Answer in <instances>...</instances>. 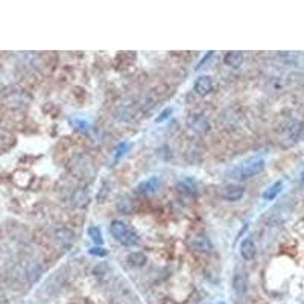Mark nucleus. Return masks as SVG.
<instances>
[{
  "label": "nucleus",
  "mask_w": 304,
  "mask_h": 304,
  "mask_svg": "<svg viewBox=\"0 0 304 304\" xmlns=\"http://www.w3.org/2000/svg\"><path fill=\"white\" fill-rule=\"evenodd\" d=\"M110 233L123 246H134L139 242L137 234L123 221H113L110 225Z\"/></svg>",
  "instance_id": "f257e3e1"
},
{
  "label": "nucleus",
  "mask_w": 304,
  "mask_h": 304,
  "mask_svg": "<svg viewBox=\"0 0 304 304\" xmlns=\"http://www.w3.org/2000/svg\"><path fill=\"white\" fill-rule=\"evenodd\" d=\"M265 169V160L263 158H252L240 164V167L236 169V176L242 180L252 178V176L259 175Z\"/></svg>",
  "instance_id": "f03ea898"
},
{
  "label": "nucleus",
  "mask_w": 304,
  "mask_h": 304,
  "mask_svg": "<svg viewBox=\"0 0 304 304\" xmlns=\"http://www.w3.org/2000/svg\"><path fill=\"white\" fill-rule=\"evenodd\" d=\"M245 195V189L239 184H227L221 189V196L225 201H239Z\"/></svg>",
  "instance_id": "7ed1b4c3"
},
{
  "label": "nucleus",
  "mask_w": 304,
  "mask_h": 304,
  "mask_svg": "<svg viewBox=\"0 0 304 304\" xmlns=\"http://www.w3.org/2000/svg\"><path fill=\"white\" fill-rule=\"evenodd\" d=\"M189 245L192 246V249H195V251H198V252H210V251L213 249L212 240H210L207 236H202V234L193 236V237L189 240Z\"/></svg>",
  "instance_id": "20e7f679"
},
{
  "label": "nucleus",
  "mask_w": 304,
  "mask_h": 304,
  "mask_svg": "<svg viewBox=\"0 0 304 304\" xmlns=\"http://www.w3.org/2000/svg\"><path fill=\"white\" fill-rule=\"evenodd\" d=\"M212 88H213V79H212V76H209V75H202L195 81V91L199 96L209 94L212 91Z\"/></svg>",
  "instance_id": "39448f33"
},
{
  "label": "nucleus",
  "mask_w": 304,
  "mask_h": 304,
  "mask_svg": "<svg viewBox=\"0 0 304 304\" xmlns=\"http://www.w3.org/2000/svg\"><path fill=\"white\" fill-rule=\"evenodd\" d=\"M233 291L236 294V297L242 298L246 291H248V280H246V275L243 272H236L233 277Z\"/></svg>",
  "instance_id": "423d86ee"
},
{
  "label": "nucleus",
  "mask_w": 304,
  "mask_h": 304,
  "mask_svg": "<svg viewBox=\"0 0 304 304\" xmlns=\"http://www.w3.org/2000/svg\"><path fill=\"white\" fill-rule=\"evenodd\" d=\"M55 239L63 246H72L73 242H75V233L67 227H60L55 230Z\"/></svg>",
  "instance_id": "0eeeda50"
},
{
  "label": "nucleus",
  "mask_w": 304,
  "mask_h": 304,
  "mask_svg": "<svg viewBox=\"0 0 304 304\" xmlns=\"http://www.w3.org/2000/svg\"><path fill=\"white\" fill-rule=\"evenodd\" d=\"M160 189V180L157 176H151V178L142 181L139 186H137V192L139 193H143V195H149V193H154Z\"/></svg>",
  "instance_id": "6e6552de"
},
{
  "label": "nucleus",
  "mask_w": 304,
  "mask_h": 304,
  "mask_svg": "<svg viewBox=\"0 0 304 304\" xmlns=\"http://www.w3.org/2000/svg\"><path fill=\"white\" fill-rule=\"evenodd\" d=\"M256 252H257V248H256L254 240L249 239V237L242 240V243H240V256L245 260H252L256 257Z\"/></svg>",
  "instance_id": "1a4fd4ad"
},
{
  "label": "nucleus",
  "mask_w": 304,
  "mask_h": 304,
  "mask_svg": "<svg viewBox=\"0 0 304 304\" xmlns=\"http://www.w3.org/2000/svg\"><path fill=\"white\" fill-rule=\"evenodd\" d=\"M285 134L288 137V140L291 142H297L301 134H303V123L300 120H291L285 130Z\"/></svg>",
  "instance_id": "9d476101"
},
{
  "label": "nucleus",
  "mask_w": 304,
  "mask_h": 304,
  "mask_svg": "<svg viewBox=\"0 0 304 304\" xmlns=\"http://www.w3.org/2000/svg\"><path fill=\"white\" fill-rule=\"evenodd\" d=\"M245 61V57L242 52H237V50H231V52H227V55L224 57V63L228 66V67H231V69H239L242 67Z\"/></svg>",
  "instance_id": "9b49d317"
},
{
  "label": "nucleus",
  "mask_w": 304,
  "mask_h": 304,
  "mask_svg": "<svg viewBox=\"0 0 304 304\" xmlns=\"http://www.w3.org/2000/svg\"><path fill=\"white\" fill-rule=\"evenodd\" d=\"M126 262H128V265H131L134 268H142V266L146 265L148 257L142 251H133V252H130L128 256H126Z\"/></svg>",
  "instance_id": "f8f14e48"
},
{
  "label": "nucleus",
  "mask_w": 304,
  "mask_h": 304,
  "mask_svg": "<svg viewBox=\"0 0 304 304\" xmlns=\"http://www.w3.org/2000/svg\"><path fill=\"white\" fill-rule=\"evenodd\" d=\"M189 125L192 126V128L195 130V131H198V133H207L209 131V128H210V125H209V122L202 117V116H193L190 120H189Z\"/></svg>",
  "instance_id": "ddd939ff"
},
{
  "label": "nucleus",
  "mask_w": 304,
  "mask_h": 304,
  "mask_svg": "<svg viewBox=\"0 0 304 304\" xmlns=\"http://www.w3.org/2000/svg\"><path fill=\"white\" fill-rule=\"evenodd\" d=\"M282 189H283V183L282 181H277V183H274L271 187H268L265 192H263V199H266V201H272V199H275V196L278 195L282 192Z\"/></svg>",
  "instance_id": "4468645a"
},
{
  "label": "nucleus",
  "mask_w": 304,
  "mask_h": 304,
  "mask_svg": "<svg viewBox=\"0 0 304 304\" xmlns=\"http://www.w3.org/2000/svg\"><path fill=\"white\" fill-rule=\"evenodd\" d=\"M88 201H90V198H88L85 190H78L73 195V204L78 206V207H85L88 204Z\"/></svg>",
  "instance_id": "2eb2a0df"
},
{
  "label": "nucleus",
  "mask_w": 304,
  "mask_h": 304,
  "mask_svg": "<svg viewBox=\"0 0 304 304\" xmlns=\"http://www.w3.org/2000/svg\"><path fill=\"white\" fill-rule=\"evenodd\" d=\"M88 236L91 237V240L96 243V245H102L104 243V239H102V233L97 227H90L88 228Z\"/></svg>",
  "instance_id": "dca6fc26"
},
{
  "label": "nucleus",
  "mask_w": 304,
  "mask_h": 304,
  "mask_svg": "<svg viewBox=\"0 0 304 304\" xmlns=\"http://www.w3.org/2000/svg\"><path fill=\"white\" fill-rule=\"evenodd\" d=\"M90 254L91 256H97V257H105L107 254H108V251L105 249V248H102V246H96V248H91L90 251Z\"/></svg>",
  "instance_id": "f3484780"
},
{
  "label": "nucleus",
  "mask_w": 304,
  "mask_h": 304,
  "mask_svg": "<svg viewBox=\"0 0 304 304\" xmlns=\"http://www.w3.org/2000/svg\"><path fill=\"white\" fill-rule=\"evenodd\" d=\"M170 114H172V108H166V110H163V111L160 113V116H158V117L155 119V122H157V123H160V122L166 120V119H167V117H169Z\"/></svg>",
  "instance_id": "a211bd4d"
},
{
  "label": "nucleus",
  "mask_w": 304,
  "mask_h": 304,
  "mask_svg": "<svg viewBox=\"0 0 304 304\" xmlns=\"http://www.w3.org/2000/svg\"><path fill=\"white\" fill-rule=\"evenodd\" d=\"M8 140H9V137L6 134L0 133V151H5L8 148Z\"/></svg>",
  "instance_id": "6ab92c4d"
},
{
  "label": "nucleus",
  "mask_w": 304,
  "mask_h": 304,
  "mask_svg": "<svg viewBox=\"0 0 304 304\" xmlns=\"http://www.w3.org/2000/svg\"><path fill=\"white\" fill-rule=\"evenodd\" d=\"M183 186H184L186 189H189V190H190V187H192V190H195V186H196V184H195L193 180H189V178H187V180L183 181Z\"/></svg>",
  "instance_id": "aec40b11"
},
{
  "label": "nucleus",
  "mask_w": 304,
  "mask_h": 304,
  "mask_svg": "<svg viewBox=\"0 0 304 304\" xmlns=\"http://www.w3.org/2000/svg\"><path fill=\"white\" fill-rule=\"evenodd\" d=\"M301 183L304 184V169H303V172H301Z\"/></svg>",
  "instance_id": "412c9836"
},
{
  "label": "nucleus",
  "mask_w": 304,
  "mask_h": 304,
  "mask_svg": "<svg viewBox=\"0 0 304 304\" xmlns=\"http://www.w3.org/2000/svg\"><path fill=\"white\" fill-rule=\"evenodd\" d=\"M219 304H225V303H219Z\"/></svg>",
  "instance_id": "4be33fe9"
}]
</instances>
